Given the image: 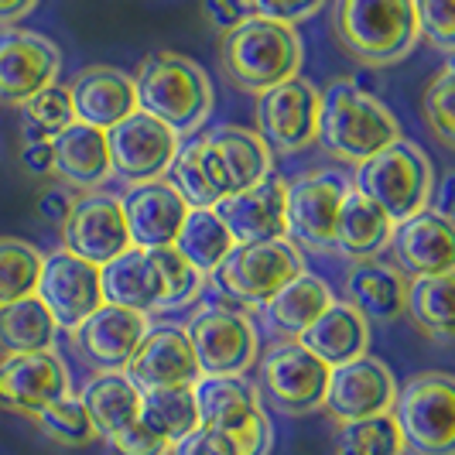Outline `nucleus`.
Listing matches in <instances>:
<instances>
[{
    "instance_id": "1",
    "label": "nucleus",
    "mask_w": 455,
    "mask_h": 455,
    "mask_svg": "<svg viewBox=\"0 0 455 455\" xmlns=\"http://www.w3.org/2000/svg\"><path fill=\"white\" fill-rule=\"evenodd\" d=\"M137 110L161 120L179 137L203 131L216 110V92L205 68L179 52H151L134 72Z\"/></svg>"
},
{
    "instance_id": "2",
    "label": "nucleus",
    "mask_w": 455,
    "mask_h": 455,
    "mask_svg": "<svg viewBox=\"0 0 455 455\" xmlns=\"http://www.w3.org/2000/svg\"><path fill=\"white\" fill-rule=\"evenodd\" d=\"M315 140L336 161L360 168L363 161L380 155L394 140H401V124L384 107L380 96H373L353 79H336L322 92Z\"/></svg>"
},
{
    "instance_id": "3",
    "label": "nucleus",
    "mask_w": 455,
    "mask_h": 455,
    "mask_svg": "<svg viewBox=\"0 0 455 455\" xmlns=\"http://www.w3.org/2000/svg\"><path fill=\"white\" fill-rule=\"evenodd\" d=\"M332 35L366 68L404 62L421 42L414 0H332Z\"/></svg>"
},
{
    "instance_id": "4",
    "label": "nucleus",
    "mask_w": 455,
    "mask_h": 455,
    "mask_svg": "<svg viewBox=\"0 0 455 455\" xmlns=\"http://www.w3.org/2000/svg\"><path fill=\"white\" fill-rule=\"evenodd\" d=\"M301 59L305 48L295 28L267 21L260 14L229 28L220 42V68L227 83L253 96L295 79L301 72Z\"/></svg>"
},
{
    "instance_id": "5",
    "label": "nucleus",
    "mask_w": 455,
    "mask_h": 455,
    "mask_svg": "<svg viewBox=\"0 0 455 455\" xmlns=\"http://www.w3.org/2000/svg\"><path fill=\"white\" fill-rule=\"evenodd\" d=\"M353 188H360L390 223H404L435 199V168L414 140H394L380 155L360 164Z\"/></svg>"
},
{
    "instance_id": "6",
    "label": "nucleus",
    "mask_w": 455,
    "mask_h": 455,
    "mask_svg": "<svg viewBox=\"0 0 455 455\" xmlns=\"http://www.w3.org/2000/svg\"><path fill=\"white\" fill-rule=\"evenodd\" d=\"M394 421L414 455H455V380L442 370L414 373L394 401Z\"/></svg>"
},
{
    "instance_id": "7",
    "label": "nucleus",
    "mask_w": 455,
    "mask_h": 455,
    "mask_svg": "<svg viewBox=\"0 0 455 455\" xmlns=\"http://www.w3.org/2000/svg\"><path fill=\"white\" fill-rule=\"evenodd\" d=\"M188 346L205 377H243L260 353V336L247 312L229 301H205L185 325Z\"/></svg>"
},
{
    "instance_id": "8",
    "label": "nucleus",
    "mask_w": 455,
    "mask_h": 455,
    "mask_svg": "<svg viewBox=\"0 0 455 455\" xmlns=\"http://www.w3.org/2000/svg\"><path fill=\"white\" fill-rule=\"evenodd\" d=\"M301 271H308L301 247L284 236V240H264V243H236L209 277L236 305L264 308Z\"/></svg>"
},
{
    "instance_id": "9",
    "label": "nucleus",
    "mask_w": 455,
    "mask_h": 455,
    "mask_svg": "<svg viewBox=\"0 0 455 455\" xmlns=\"http://www.w3.org/2000/svg\"><path fill=\"white\" fill-rule=\"evenodd\" d=\"M199 425L229 432L247 455H267L271 452V418L264 414V397L260 387H253L243 377H199L192 384Z\"/></svg>"
},
{
    "instance_id": "10",
    "label": "nucleus",
    "mask_w": 455,
    "mask_h": 455,
    "mask_svg": "<svg viewBox=\"0 0 455 455\" xmlns=\"http://www.w3.org/2000/svg\"><path fill=\"white\" fill-rule=\"evenodd\" d=\"M319 86L295 76L257 96V134L267 140L271 155H298L319 137Z\"/></svg>"
},
{
    "instance_id": "11",
    "label": "nucleus",
    "mask_w": 455,
    "mask_h": 455,
    "mask_svg": "<svg viewBox=\"0 0 455 455\" xmlns=\"http://www.w3.org/2000/svg\"><path fill=\"white\" fill-rule=\"evenodd\" d=\"M325 384H329V366L319 356H312L298 339L274 342L264 353L260 363V387L267 394L271 408L281 414H315L325 401Z\"/></svg>"
},
{
    "instance_id": "12",
    "label": "nucleus",
    "mask_w": 455,
    "mask_h": 455,
    "mask_svg": "<svg viewBox=\"0 0 455 455\" xmlns=\"http://www.w3.org/2000/svg\"><path fill=\"white\" fill-rule=\"evenodd\" d=\"M349 182L339 172H308L284 188V229L295 247L332 253L336 212Z\"/></svg>"
},
{
    "instance_id": "13",
    "label": "nucleus",
    "mask_w": 455,
    "mask_h": 455,
    "mask_svg": "<svg viewBox=\"0 0 455 455\" xmlns=\"http://www.w3.org/2000/svg\"><path fill=\"white\" fill-rule=\"evenodd\" d=\"M62 52L59 45L28 28L0 31V107L21 110L31 96L59 83Z\"/></svg>"
},
{
    "instance_id": "14",
    "label": "nucleus",
    "mask_w": 455,
    "mask_h": 455,
    "mask_svg": "<svg viewBox=\"0 0 455 455\" xmlns=\"http://www.w3.org/2000/svg\"><path fill=\"white\" fill-rule=\"evenodd\" d=\"M107 148H110V168L116 179H124L127 185H140L164 179L168 164L182 148V137L155 116L134 110L107 131Z\"/></svg>"
},
{
    "instance_id": "15",
    "label": "nucleus",
    "mask_w": 455,
    "mask_h": 455,
    "mask_svg": "<svg viewBox=\"0 0 455 455\" xmlns=\"http://www.w3.org/2000/svg\"><path fill=\"white\" fill-rule=\"evenodd\" d=\"M394 401H397V380L390 366L366 353V356H356L349 363L329 370L322 411L336 425H349V421H363L373 414H390Z\"/></svg>"
},
{
    "instance_id": "16",
    "label": "nucleus",
    "mask_w": 455,
    "mask_h": 455,
    "mask_svg": "<svg viewBox=\"0 0 455 455\" xmlns=\"http://www.w3.org/2000/svg\"><path fill=\"white\" fill-rule=\"evenodd\" d=\"M48 315L59 329L72 332L83 319L103 305V284H100V267L76 257L68 251H55L42 257V274H38V291Z\"/></svg>"
},
{
    "instance_id": "17",
    "label": "nucleus",
    "mask_w": 455,
    "mask_h": 455,
    "mask_svg": "<svg viewBox=\"0 0 455 455\" xmlns=\"http://www.w3.org/2000/svg\"><path fill=\"white\" fill-rule=\"evenodd\" d=\"M127 247H131V233L124 223L120 199L107 196V192L79 196L72 212L66 216V223H62V251L103 267L107 260H114L116 253H124Z\"/></svg>"
},
{
    "instance_id": "18",
    "label": "nucleus",
    "mask_w": 455,
    "mask_h": 455,
    "mask_svg": "<svg viewBox=\"0 0 455 455\" xmlns=\"http://www.w3.org/2000/svg\"><path fill=\"white\" fill-rule=\"evenodd\" d=\"M148 329H151L148 315L103 301L90 319H83L68 332V342L76 346L83 363H90L96 373H107V370H127Z\"/></svg>"
},
{
    "instance_id": "19",
    "label": "nucleus",
    "mask_w": 455,
    "mask_h": 455,
    "mask_svg": "<svg viewBox=\"0 0 455 455\" xmlns=\"http://www.w3.org/2000/svg\"><path fill=\"white\" fill-rule=\"evenodd\" d=\"M68 394V370L52 353H11L0 356V408L35 418L42 408Z\"/></svg>"
},
{
    "instance_id": "20",
    "label": "nucleus",
    "mask_w": 455,
    "mask_h": 455,
    "mask_svg": "<svg viewBox=\"0 0 455 455\" xmlns=\"http://www.w3.org/2000/svg\"><path fill=\"white\" fill-rule=\"evenodd\" d=\"M390 253L394 267L408 277H432V274H452L455 267V229L452 220L435 212L432 205L421 209L390 233Z\"/></svg>"
},
{
    "instance_id": "21",
    "label": "nucleus",
    "mask_w": 455,
    "mask_h": 455,
    "mask_svg": "<svg viewBox=\"0 0 455 455\" xmlns=\"http://www.w3.org/2000/svg\"><path fill=\"white\" fill-rule=\"evenodd\" d=\"M124 373L134 380L140 394L161 387H192L203 377L188 336L179 325H151Z\"/></svg>"
},
{
    "instance_id": "22",
    "label": "nucleus",
    "mask_w": 455,
    "mask_h": 455,
    "mask_svg": "<svg viewBox=\"0 0 455 455\" xmlns=\"http://www.w3.org/2000/svg\"><path fill=\"white\" fill-rule=\"evenodd\" d=\"M120 209L131 233V247H140V251L172 247L188 216V205L168 179L131 185V192L120 199Z\"/></svg>"
},
{
    "instance_id": "23",
    "label": "nucleus",
    "mask_w": 455,
    "mask_h": 455,
    "mask_svg": "<svg viewBox=\"0 0 455 455\" xmlns=\"http://www.w3.org/2000/svg\"><path fill=\"white\" fill-rule=\"evenodd\" d=\"M284 188L288 182L281 175H267L264 182L229 192L212 205L220 220L227 223L229 236L236 243H264V240H284Z\"/></svg>"
},
{
    "instance_id": "24",
    "label": "nucleus",
    "mask_w": 455,
    "mask_h": 455,
    "mask_svg": "<svg viewBox=\"0 0 455 455\" xmlns=\"http://www.w3.org/2000/svg\"><path fill=\"white\" fill-rule=\"evenodd\" d=\"M72 114L79 124H90L96 131H110L124 116L137 110L134 76L114 66H86L72 79Z\"/></svg>"
},
{
    "instance_id": "25",
    "label": "nucleus",
    "mask_w": 455,
    "mask_h": 455,
    "mask_svg": "<svg viewBox=\"0 0 455 455\" xmlns=\"http://www.w3.org/2000/svg\"><path fill=\"white\" fill-rule=\"evenodd\" d=\"M404 295H408V274L397 271L387 260H353L342 284V301H349L366 322L390 325L404 315Z\"/></svg>"
},
{
    "instance_id": "26",
    "label": "nucleus",
    "mask_w": 455,
    "mask_h": 455,
    "mask_svg": "<svg viewBox=\"0 0 455 455\" xmlns=\"http://www.w3.org/2000/svg\"><path fill=\"white\" fill-rule=\"evenodd\" d=\"M52 175H59V182L68 188H100L114 175L107 131L72 120L62 134L52 137Z\"/></svg>"
},
{
    "instance_id": "27",
    "label": "nucleus",
    "mask_w": 455,
    "mask_h": 455,
    "mask_svg": "<svg viewBox=\"0 0 455 455\" xmlns=\"http://www.w3.org/2000/svg\"><path fill=\"white\" fill-rule=\"evenodd\" d=\"M100 284H103V301L120 305L140 315L164 312V288H161V274L151 260V253L140 247H127L116 253L114 260H107L100 267Z\"/></svg>"
},
{
    "instance_id": "28",
    "label": "nucleus",
    "mask_w": 455,
    "mask_h": 455,
    "mask_svg": "<svg viewBox=\"0 0 455 455\" xmlns=\"http://www.w3.org/2000/svg\"><path fill=\"white\" fill-rule=\"evenodd\" d=\"M199 140L212 151V158L220 164L229 192L251 188V185L264 182L274 172V155L271 148H267V140L257 131H251V127L220 124V127H209Z\"/></svg>"
},
{
    "instance_id": "29",
    "label": "nucleus",
    "mask_w": 455,
    "mask_h": 455,
    "mask_svg": "<svg viewBox=\"0 0 455 455\" xmlns=\"http://www.w3.org/2000/svg\"><path fill=\"white\" fill-rule=\"evenodd\" d=\"M298 342L332 370V366H342L370 353V322L349 301L336 298L319 319L298 336Z\"/></svg>"
},
{
    "instance_id": "30",
    "label": "nucleus",
    "mask_w": 455,
    "mask_h": 455,
    "mask_svg": "<svg viewBox=\"0 0 455 455\" xmlns=\"http://www.w3.org/2000/svg\"><path fill=\"white\" fill-rule=\"evenodd\" d=\"M394 223L384 216V209L366 199L360 188H346L336 212V233H332V251L349 260H370L387 251Z\"/></svg>"
},
{
    "instance_id": "31",
    "label": "nucleus",
    "mask_w": 455,
    "mask_h": 455,
    "mask_svg": "<svg viewBox=\"0 0 455 455\" xmlns=\"http://www.w3.org/2000/svg\"><path fill=\"white\" fill-rule=\"evenodd\" d=\"M336 301L332 288L322 281L319 274L301 271L295 281H288L277 295L264 305V322L274 336L281 339H298L322 312Z\"/></svg>"
},
{
    "instance_id": "32",
    "label": "nucleus",
    "mask_w": 455,
    "mask_h": 455,
    "mask_svg": "<svg viewBox=\"0 0 455 455\" xmlns=\"http://www.w3.org/2000/svg\"><path fill=\"white\" fill-rule=\"evenodd\" d=\"M164 179L182 196V203L188 209H212L223 196H229V185L220 172V164L199 137L179 148V155L172 158Z\"/></svg>"
},
{
    "instance_id": "33",
    "label": "nucleus",
    "mask_w": 455,
    "mask_h": 455,
    "mask_svg": "<svg viewBox=\"0 0 455 455\" xmlns=\"http://www.w3.org/2000/svg\"><path fill=\"white\" fill-rule=\"evenodd\" d=\"M79 401L90 414L96 435H103V438L137 421V414H140V390L134 387V380L124 370L96 373L83 387Z\"/></svg>"
},
{
    "instance_id": "34",
    "label": "nucleus",
    "mask_w": 455,
    "mask_h": 455,
    "mask_svg": "<svg viewBox=\"0 0 455 455\" xmlns=\"http://www.w3.org/2000/svg\"><path fill=\"white\" fill-rule=\"evenodd\" d=\"M55 332H59V325L48 315V308L38 295L0 305V356L52 349Z\"/></svg>"
},
{
    "instance_id": "35",
    "label": "nucleus",
    "mask_w": 455,
    "mask_h": 455,
    "mask_svg": "<svg viewBox=\"0 0 455 455\" xmlns=\"http://www.w3.org/2000/svg\"><path fill=\"white\" fill-rule=\"evenodd\" d=\"M172 247L182 253L196 271H203L209 277L227 260V253L236 247V240L229 236L227 223L220 220L216 209H188V216H185V223Z\"/></svg>"
},
{
    "instance_id": "36",
    "label": "nucleus",
    "mask_w": 455,
    "mask_h": 455,
    "mask_svg": "<svg viewBox=\"0 0 455 455\" xmlns=\"http://www.w3.org/2000/svg\"><path fill=\"white\" fill-rule=\"evenodd\" d=\"M404 312L411 322L435 342H452V274H432V277H408Z\"/></svg>"
},
{
    "instance_id": "37",
    "label": "nucleus",
    "mask_w": 455,
    "mask_h": 455,
    "mask_svg": "<svg viewBox=\"0 0 455 455\" xmlns=\"http://www.w3.org/2000/svg\"><path fill=\"white\" fill-rule=\"evenodd\" d=\"M140 425H148L155 435H161L168 445L182 442L188 432L199 428V411L192 387H161L140 394Z\"/></svg>"
},
{
    "instance_id": "38",
    "label": "nucleus",
    "mask_w": 455,
    "mask_h": 455,
    "mask_svg": "<svg viewBox=\"0 0 455 455\" xmlns=\"http://www.w3.org/2000/svg\"><path fill=\"white\" fill-rule=\"evenodd\" d=\"M404 435L397 428L394 414H373L363 421L339 425L336 455H404Z\"/></svg>"
},
{
    "instance_id": "39",
    "label": "nucleus",
    "mask_w": 455,
    "mask_h": 455,
    "mask_svg": "<svg viewBox=\"0 0 455 455\" xmlns=\"http://www.w3.org/2000/svg\"><path fill=\"white\" fill-rule=\"evenodd\" d=\"M38 274H42L38 247L18 236H0V305L35 295Z\"/></svg>"
},
{
    "instance_id": "40",
    "label": "nucleus",
    "mask_w": 455,
    "mask_h": 455,
    "mask_svg": "<svg viewBox=\"0 0 455 455\" xmlns=\"http://www.w3.org/2000/svg\"><path fill=\"white\" fill-rule=\"evenodd\" d=\"M72 120H76V114H72V92L62 83H52L48 90L31 96L21 107L24 140H52L55 134H62Z\"/></svg>"
},
{
    "instance_id": "41",
    "label": "nucleus",
    "mask_w": 455,
    "mask_h": 455,
    "mask_svg": "<svg viewBox=\"0 0 455 455\" xmlns=\"http://www.w3.org/2000/svg\"><path fill=\"white\" fill-rule=\"evenodd\" d=\"M31 421L42 428L45 438H52L55 445H66V449H83V445H90V442L100 438L96 428H92L90 414L83 408V401L72 397V394H66L55 404L42 408Z\"/></svg>"
},
{
    "instance_id": "42",
    "label": "nucleus",
    "mask_w": 455,
    "mask_h": 455,
    "mask_svg": "<svg viewBox=\"0 0 455 455\" xmlns=\"http://www.w3.org/2000/svg\"><path fill=\"white\" fill-rule=\"evenodd\" d=\"M155 267L161 274V288H164V312H175V308H185L192 305L196 298H203L205 291V277L203 271H196L182 253L175 247H158V251H148Z\"/></svg>"
},
{
    "instance_id": "43",
    "label": "nucleus",
    "mask_w": 455,
    "mask_h": 455,
    "mask_svg": "<svg viewBox=\"0 0 455 455\" xmlns=\"http://www.w3.org/2000/svg\"><path fill=\"white\" fill-rule=\"evenodd\" d=\"M421 114H425V124L432 127V134L445 148H455V68L452 66L438 68L432 86L425 90Z\"/></svg>"
},
{
    "instance_id": "44",
    "label": "nucleus",
    "mask_w": 455,
    "mask_h": 455,
    "mask_svg": "<svg viewBox=\"0 0 455 455\" xmlns=\"http://www.w3.org/2000/svg\"><path fill=\"white\" fill-rule=\"evenodd\" d=\"M421 38H428L445 59L455 52V0H414Z\"/></svg>"
},
{
    "instance_id": "45",
    "label": "nucleus",
    "mask_w": 455,
    "mask_h": 455,
    "mask_svg": "<svg viewBox=\"0 0 455 455\" xmlns=\"http://www.w3.org/2000/svg\"><path fill=\"white\" fill-rule=\"evenodd\" d=\"M107 445L114 455H172V445L155 435L148 425H140V418L124 425L120 432L107 435Z\"/></svg>"
},
{
    "instance_id": "46",
    "label": "nucleus",
    "mask_w": 455,
    "mask_h": 455,
    "mask_svg": "<svg viewBox=\"0 0 455 455\" xmlns=\"http://www.w3.org/2000/svg\"><path fill=\"white\" fill-rule=\"evenodd\" d=\"M172 455H247V449L229 432L199 425L196 432H188L182 442L172 445Z\"/></svg>"
},
{
    "instance_id": "47",
    "label": "nucleus",
    "mask_w": 455,
    "mask_h": 455,
    "mask_svg": "<svg viewBox=\"0 0 455 455\" xmlns=\"http://www.w3.org/2000/svg\"><path fill=\"white\" fill-rule=\"evenodd\" d=\"M253 4V14L267 18V21L277 24H305L308 18H315L325 0H251Z\"/></svg>"
},
{
    "instance_id": "48",
    "label": "nucleus",
    "mask_w": 455,
    "mask_h": 455,
    "mask_svg": "<svg viewBox=\"0 0 455 455\" xmlns=\"http://www.w3.org/2000/svg\"><path fill=\"white\" fill-rule=\"evenodd\" d=\"M199 7H203L205 24L216 28L220 35H227L229 28H236L240 21L253 18L251 0H199Z\"/></svg>"
},
{
    "instance_id": "49",
    "label": "nucleus",
    "mask_w": 455,
    "mask_h": 455,
    "mask_svg": "<svg viewBox=\"0 0 455 455\" xmlns=\"http://www.w3.org/2000/svg\"><path fill=\"white\" fill-rule=\"evenodd\" d=\"M72 205H76V192H72L66 182L48 185L45 192L38 196V216H42L45 223L62 227V223H66V216L72 212Z\"/></svg>"
},
{
    "instance_id": "50",
    "label": "nucleus",
    "mask_w": 455,
    "mask_h": 455,
    "mask_svg": "<svg viewBox=\"0 0 455 455\" xmlns=\"http://www.w3.org/2000/svg\"><path fill=\"white\" fill-rule=\"evenodd\" d=\"M21 164L28 175H52V140H24Z\"/></svg>"
},
{
    "instance_id": "51",
    "label": "nucleus",
    "mask_w": 455,
    "mask_h": 455,
    "mask_svg": "<svg viewBox=\"0 0 455 455\" xmlns=\"http://www.w3.org/2000/svg\"><path fill=\"white\" fill-rule=\"evenodd\" d=\"M35 7H38V0H0V24L24 21Z\"/></svg>"
}]
</instances>
